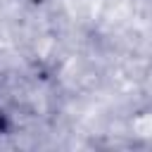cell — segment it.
Instances as JSON below:
<instances>
[{"label":"cell","instance_id":"cell-1","mask_svg":"<svg viewBox=\"0 0 152 152\" xmlns=\"http://www.w3.org/2000/svg\"><path fill=\"white\" fill-rule=\"evenodd\" d=\"M7 126H10V124H7V116H5V112L0 109V135L7 133Z\"/></svg>","mask_w":152,"mask_h":152}]
</instances>
